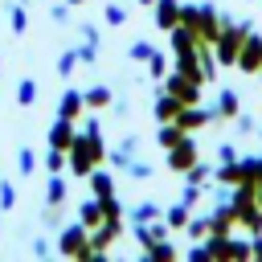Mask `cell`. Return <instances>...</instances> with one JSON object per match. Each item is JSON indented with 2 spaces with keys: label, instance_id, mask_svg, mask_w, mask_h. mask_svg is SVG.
<instances>
[{
  "label": "cell",
  "instance_id": "obj_1",
  "mask_svg": "<svg viewBox=\"0 0 262 262\" xmlns=\"http://www.w3.org/2000/svg\"><path fill=\"white\" fill-rule=\"evenodd\" d=\"M102 160H106L102 139H90V135H82V131H78V139H74V143H70V151H66V168H70L74 176H90Z\"/></svg>",
  "mask_w": 262,
  "mask_h": 262
},
{
  "label": "cell",
  "instance_id": "obj_2",
  "mask_svg": "<svg viewBox=\"0 0 262 262\" xmlns=\"http://www.w3.org/2000/svg\"><path fill=\"white\" fill-rule=\"evenodd\" d=\"M180 25H188L192 33H196V41H217V33H221V12L205 0V4H180Z\"/></svg>",
  "mask_w": 262,
  "mask_h": 262
},
{
  "label": "cell",
  "instance_id": "obj_3",
  "mask_svg": "<svg viewBox=\"0 0 262 262\" xmlns=\"http://www.w3.org/2000/svg\"><path fill=\"white\" fill-rule=\"evenodd\" d=\"M57 254L61 258H90V229L82 221H70L57 229Z\"/></svg>",
  "mask_w": 262,
  "mask_h": 262
},
{
  "label": "cell",
  "instance_id": "obj_4",
  "mask_svg": "<svg viewBox=\"0 0 262 262\" xmlns=\"http://www.w3.org/2000/svg\"><path fill=\"white\" fill-rule=\"evenodd\" d=\"M205 242H209L213 258H221V262H242V258H254L250 237H233V233H209Z\"/></svg>",
  "mask_w": 262,
  "mask_h": 262
},
{
  "label": "cell",
  "instance_id": "obj_5",
  "mask_svg": "<svg viewBox=\"0 0 262 262\" xmlns=\"http://www.w3.org/2000/svg\"><path fill=\"white\" fill-rule=\"evenodd\" d=\"M237 70L242 74H262V33L258 29L246 33V41L237 49Z\"/></svg>",
  "mask_w": 262,
  "mask_h": 262
},
{
  "label": "cell",
  "instance_id": "obj_6",
  "mask_svg": "<svg viewBox=\"0 0 262 262\" xmlns=\"http://www.w3.org/2000/svg\"><path fill=\"white\" fill-rule=\"evenodd\" d=\"M192 164H196V143H192V135H184V139L168 151V168H172V172H188Z\"/></svg>",
  "mask_w": 262,
  "mask_h": 262
},
{
  "label": "cell",
  "instance_id": "obj_7",
  "mask_svg": "<svg viewBox=\"0 0 262 262\" xmlns=\"http://www.w3.org/2000/svg\"><path fill=\"white\" fill-rule=\"evenodd\" d=\"M237 111H242L237 90H233V86H221V90H217V98H213V119L221 123V119H233Z\"/></svg>",
  "mask_w": 262,
  "mask_h": 262
},
{
  "label": "cell",
  "instance_id": "obj_8",
  "mask_svg": "<svg viewBox=\"0 0 262 262\" xmlns=\"http://www.w3.org/2000/svg\"><path fill=\"white\" fill-rule=\"evenodd\" d=\"M180 106H184V102H180L172 90L160 86V94H156V102H151V115H156V123H172V119L180 115Z\"/></svg>",
  "mask_w": 262,
  "mask_h": 262
},
{
  "label": "cell",
  "instance_id": "obj_9",
  "mask_svg": "<svg viewBox=\"0 0 262 262\" xmlns=\"http://www.w3.org/2000/svg\"><path fill=\"white\" fill-rule=\"evenodd\" d=\"M176 123H180L184 131H196V127H205V123H217V119H213V106H201V102H192V106H180Z\"/></svg>",
  "mask_w": 262,
  "mask_h": 262
},
{
  "label": "cell",
  "instance_id": "obj_10",
  "mask_svg": "<svg viewBox=\"0 0 262 262\" xmlns=\"http://www.w3.org/2000/svg\"><path fill=\"white\" fill-rule=\"evenodd\" d=\"M78 139V127H74V119H53V127H49V147H61V151H70V143Z\"/></svg>",
  "mask_w": 262,
  "mask_h": 262
},
{
  "label": "cell",
  "instance_id": "obj_11",
  "mask_svg": "<svg viewBox=\"0 0 262 262\" xmlns=\"http://www.w3.org/2000/svg\"><path fill=\"white\" fill-rule=\"evenodd\" d=\"M151 12H156V29H164V33H172L180 25V0H156Z\"/></svg>",
  "mask_w": 262,
  "mask_h": 262
},
{
  "label": "cell",
  "instance_id": "obj_12",
  "mask_svg": "<svg viewBox=\"0 0 262 262\" xmlns=\"http://www.w3.org/2000/svg\"><path fill=\"white\" fill-rule=\"evenodd\" d=\"M82 106H86V94H82V90H74V86L61 90V98H57V115H61V119H74V123H78V119H82Z\"/></svg>",
  "mask_w": 262,
  "mask_h": 262
},
{
  "label": "cell",
  "instance_id": "obj_13",
  "mask_svg": "<svg viewBox=\"0 0 262 262\" xmlns=\"http://www.w3.org/2000/svg\"><path fill=\"white\" fill-rule=\"evenodd\" d=\"M102 201L98 196H86V201H78V221L86 225V229H94V225H102Z\"/></svg>",
  "mask_w": 262,
  "mask_h": 262
},
{
  "label": "cell",
  "instance_id": "obj_14",
  "mask_svg": "<svg viewBox=\"0 0 262 262\" xmlns=\"http://www.w3.org/2000/svg\"><path fill=\"white\" fill-rule=\"evenodd\" d=\"M184 135H188V131H184V127H180V123L172 119V123H160V131H156V143H160L164 151H172V147H176V143H180Z\"/></svg>",
  "mask_w": 262,
  "mask_h": 262
},
{
  "label": "cell",
  "instance_id": "obj_15",
  "mask_svg": "<svg viewBox=\"0 0 262 262\" xmlns=\"http://www.w3.org/2000/svg\"><path fill=\"white\" fill-rule=\"evenodd\" d=\"M160 217H164V205H160V201H139V205L127 213L131 225H139V221H160Z\"/></svg>",
  "mask_w": 262,
  "mask_h": 262
},
{
  "label": "cell",
  "instance_id": "obj_16",
  "mask_svg": "<svg viewBox=\"0 0 262 262\" xmlns=\"http://www.w3.org/2000/svg\"><path fill=\"white\" fill-rule=\"evenodd\" d=\"M188 217H192V209H188L184 201H176V205H168V209H164V221H168V229H172V233H184Z\"/></svg>",
  "mask_w": 262,
  "mask_h": 262
},
{
  "label": "cell",
  "instance_id": "obj_17",
  "mask_svg": "<svg viewBox=\"0 0 262 262\" xmlns=\"http://www.w3.org/2000/svg\"><path fill=\"white\" fill-rule=\"evenodd\" d=\"M86 180H90V192H94V196H98V201H102V196H111V192H115V176H111V172H106V168H94V172H90V176H86Z\"/></svg>",
  "mask_w": 262,
  "mask_h": 262
},
{
  "label": "cell",
  "instance_id": "obj_18",
  "mask_svg": "<svg viewBox=\"0 0 262 262\" xmlns=\"http://www.w3.org/2000/svg\"><path fill=\"white\" fill-rule=\"evenodd\" d=\"M143 258H151V262H172V258H176V242H172V237H160V242H151V246L143 250Z\"/></svg>",
  "mask_w": 262,
  "mask_h": 262
},
{
  "label": "cell",
  "instance_id": "obj_19",
  "mask_svg": "<svg viewBox=\"0 0 262 262\" xmlns=\"http://www.w3.org/2000/svg\"><path fill=\"white\" fill-rule=\"evenodd\" d=\"M8 29H12L16 37L29 29V4H25V0H12V4H8Z\"/></svg>",
  "mask_w": 262,
  "mask_h": 262
},
{
  "label": "cell",
  "instance_id": "obj_20",
  "mask_svg": "<svg viewBox=\"0 0 262 262\" xmlns=\"http://www.w3.org/2000/svg\"><path fill=\"white\" fill-rule=\"evenodd\" d=\"M82 94H86V106H90V111H102V106L115 102V90H111V86H90V90H82Z\"/></svg>",
  "mask_w": 262,
  "mask_h": 262
},
{
  "label": "cell",
  "instance_id": "obj_21",
  "mask_svg": "<svg viewBox=\"0 0 262 262\" xmlns=\"http://www.w3.org/2000/svg\"><path fill=\"white\" fill-rule=\"evenodd\" d=\"M66 180H61V172H49V184H45V205H66Z\"/></svg>",
  "mask_w": 262,
  "mask_h": 262
},
{
  "label": "cell",
  "instance_id": "obj_22",
  "mask_svg": "<svg viewBox=\"0 0 262 262\" xmlns=\"http://www.w3.org/2000/svg\"><path fill=\"white\" fill-rule=\"evenodd\" d=\"M213 168H217L213 160H196V164L184 172V180H188V184H209V180H213Z\"/></svg>",
  "mask_w": 262,
  "mask_h": 262
},
{
  "label": "cell",
  "instance_id": "obj_23",
  "mask_svg": "<svg viewBox=\"0 0 262 262\" xmlns=\"http://www.w3.org/2000/svg\"><path fill=\"white\" fill-rule=\"evenodd\" d=\"M37 164H41V156H37L33 147H16V172H20V176H33Z\"/></svg>",
  "mask_w": 262,
  "mask_h": 262
},
{
  "label": "cell",
  "instance_id": "obj_24",
  "mask_svg": "<svg viewBox=\"0 0 262 262\" xmlns=\"http://www.w3.org/2000/svg\"><path fill=\"white\" fill-rule=\"evenodd\" d=\"M184 233H188L192 242H205V237L213 233V221H209V213H205V217H188V225H184Z\"/></svg>",
  "mask_w": 262,
  "mask_h": 262
},
{
  "label": "cell",
  "instance_id": "obj_25",
  "mask_svg": "<svg viewBox=\"0 0 262 262\" xmlns=\"http://www.w3.org/2000/svg\"><path fill=\"white\" fill-rule=\"evenodd\" d=\"M156 53H160V49H156L151 41H131V45H127V57H131V61H143V66H147Z\"/></svg>",
  "mask_w": 262,
  "mask_h": 262
},
{
  "label": "cell",
  "instance_id": "obj_26",
  "mask_svg": "<svg viewBox=\"0 0 262 262\" xmlns=\"http://www.w3.org/2000/svg\"><path fill=\"white\" fill-rule=\"evenodd\" d=\"M147 74H151V78H156V82H164V78H168V74H172V57H168V53H164V49H160V53H156V57H151V61H147Z\"/></svg>",
  "mask_w": 262,
  "mask_h": 262
},
{
  "label": "cell",
  "instance_id": "obj_27",
  "mask_svg": "<svg viewBox=\"0 0 262 262\" xmlns=\"http://www.w3.org/2000/svg\"><path fill=\"white\" fill-rule=\"evenodd\" d=\"M12 98H16V106H33V102H37V82H33V78H20Z\"/></svg>",
  "mask_w": 262,
  "mask_h": 262
},
{
  "label": "cell",
  "instance_id": "obj_28",
  "mask_svg": "<svg viewBox=\"0 0 262 262\" xmlns=\"http://www.w3.org/2000/svg\"><path fill=\"white\" fill-rule=\"evenodd\" d=\"M254 131H262L258 119H254L250 111H237V115H233V135H254Z\"/></svg>",
  "mask_w": 262,
  "mask_h": 262
},
{
  "label": "cell",
  "instance_id": "obj_29",
  "mask_svg": "<svg viewBox=\"0 0 262 262\" xmlns=\"http://www.w3.org/2000/svg\"><path fill=\"white\" fill-rule=\"evenodd\" d=\"M102 20H106L111 29H119V25H127V4H115V0H111V4L102 8Z\"/></svg>",
  "mask_w": 262,
  "mask_h": 262
},
{
  "label": "cell",
  "instance_id": "obj_30",
  "mask_svg": "<svg viewBox=\"0 0 262 262\" xmlns=\"http://www.w3.org/2000/svg\"><path fill=\"white\" fill-rule=\"evenodd\" d=\"M41 168H45V172H61V168H66V151H61V147H45Z\"/></svg>",
  "mask_w": 262,
  "mask_h": 262
},
{
  "label": "cell",
  "instance_id": "obj_31",
  "mask_svg": "<svg viewBox=\"0 0 262 262\" xmlns=\"http://www.w3.org/2000/svg\"><path fill=\"white\" fill-rule=\"evenodd\" d=\"M123 176H131V180H151V176H156V168H151L147 160H131V164L123 168Z\"/></svg>",
  "mask_w": 262,
  "mask_h": 262
},
{
  "label": "cell",
  "instance_id": "obj_32",
  "mask_svg": "<svg viewBox=\"0 0 262 262\" xmlns=\"http://www.w3.org/2000/svg\"><path fill=\"white\" fill-rule=\"evenodd\" d=\"M205 192H209V188H205V184H188V180H184V188H180V201H184V205H188V209H196V205H201V196H205Z\"/></svg>",
  "mask_w": 262,
  "mask_h": 262
},
{
  "label": "cell",
  "instance_id": "obj_33",
  "mask_svg": "<svg viewBox=\"0 0 262 262\" xmlns=\"http://www.w3.org/2000/svg\"><path fill=\"white\" fill-rule=\"evenodd\" d=\"M78 66H82V61H78V49H66V53L57 57V74H61V78H70Z\"/></svg>",
  "mask_w": 262,
  "mask_h": 262
},
{
  "label": "cell",
  "instance_id": "obj_34",
  "mask_svg": "<svg viewBox=\"0 0 262 262\" xmlns=\"http://www.w3.org/2000/svg\"><path fill=\"white\" fill-rule=\"evenodd\" d=\"M74 49H78V61H82V66H98V45H90V41H78Z\"/></svg>",
  "mask_w": 262,
  "mask_h": 262
},
{
  "label": "cell",
  "instance_id": "obj_35",
  "mask_svg": "<svg viewBox=\"0 0 262 262\" xmlns=\"http://www.w3.org/2000/svg\"><path fill=\"white\" fill-rule=\"evenodd\" d=\"M0 209H4V213L16 209V184H12V180H0Z\"/></svg>",
  "mask_w": 262,
  "mask_h": 262
},
{
  "label": "cell",
  "instance_id": "obj_36",
  "mask_svg": "<svg viewBox=\"0 0 262 262\" xmlns=\"http://www.w3.org/2000/svg\"><path fill=\"white\" fill-rule=\"evenodd\" d=\"M213 156H217V160H213V164H233V160H237V156H242V151H237V147H233V143H229V139H225V143H217V151H213Z\"/></svg>",
  "mask_w": 262,
  "mask_h": 262
},
{
  "label": "cell",
  "instance_id": "obj_37",
  "mask_svg": "<svg viewBox=\"0 0 262 262\" xmlns=\"http://www.w3.org/2000/svg\"><path fill=\"white\" fill-rule=\"evenodd\" d=\"M209 258H213L209 242H192V246H188V262H209Z\"/></svg>",
  "mask_w": 262,
  "mask_h": 262
},
{
  "label": "cell",
  "instance_id": "obj_38",
  "mask_svg": "<svg viewBox=\"0 0 262 262\" xmlns=\"http://www.w3.org/2000/svg\"><path fill=\"white\" fill-rule=\"evenodd\" d=\"M49 16H53L57 25H66V20H70V4H66V0H49Z\"/></svg>",
  "mask_w": 262,
  "mask_h": 262
},
{
  "label": "cell",
  "instance_id": "obj_39",
  "mask_svg": "<svg viewBox=\"0 0 262 262\" xmlns=\"http://www.w3.org/2000/svg\"><path fill=\"white\" fill-rule=\"evenodd\" d=\"M78 37H82V41H90V45H98V41H102L98 25H90V20H82V25H78Z\"/></svg>",
  "mask_w": 262,
  "mask_h": 262
},
{
  "label": "cell",
  "instance_id": "obj_40",
  "mask_svg": "<svg viewBox=\"0 0 262 262\" xmlns=\"http://www.w3.org/2000/svg\"><path fill=\"white\" fill-rule=\"evenodd\" d=\"M82 135H90V139H102V123H98V119L90 115V119L82 123Z\"/></svg>",
  "mask_w": 262,
  "mask_h": 262
},
{
  "label": "cell",
  "instance_id": "obj_41",
  "mask_svg": "<svg viewBox=\"0 0 262 262\" xmlns=\"http://www.w3.org/2000/svg\"><path fill=\"white\" fill-rule=\"evenodd\" d=\"M33 258H49V237H33Z\"/></svg>",
  "mask_w": 262,
  "mask_h": 262
},
{
  "label": "cell",
  "instance_id": "obj_42",
  "mask_svg": "<svg viewBox=\"0 0 262 262\" xmlns=\"http://www.w3.org/2000/svg\"><path fill=\"white\" fill-rule=\"evenodd\" d=\"M250 250H254V258L262 262V229H258V233H250Z\"/></svg>",
  "mask_w": 262,
  "mask_h": 262
},
{
  "label": "cell",
  "instance_id": "obj_43",
  "mask_svg": "<svg viewBox=\"0 0 262 262\" xmlns=\"http://www.w3.org/2000/svg\"><path fill=\"white\" fill-rule=\"evenodd\" d=\"M119 147H127V151H139V135H127V139H119Z\"/></svg>",
  "mask_w": 262,
  "mask_h": 262
},
{
  "label": "cell",
  "instance_id": "obj_44",
  "mask_svg": "<svg viewBox=\"0 0 262 262\" xmlns=\"http://www.w3.org/2000/svg\"><path fill=\"white\" fill-rule=\"evenodd\" d=\"M135 4H143V8H151V4H156V0H135Z\"/></svg>",
  "mask_w": 262,
  "mask_h": 262
},
{
  "label": "cell",
  "instance_id": "obj_45",
  "mask_svg": "<svg viewBox=\"0 0 262 262\" xmlns=\"http://www.w3.org/2000/svg\"><path fill=\"white\" fill-rule=\"evenodd\" d=\"M66 4H70V8H78V4H86V0H66Z\"/></svg>",
  "mask_w": 262,
  "mask_h": 262
},
{
  "label": "cell",
  "instance_id": "obj_46",
  "mask_svg": "<svg viewBox=\"0 0 262 262\" xmlns=\"http://www.w3.org/2000/svg\"><path fill=\"white\" fill-rule=\"evenodd\" d=\"M0 233H4V209H0Z\"/></svg>",
  "mask_w": 262,
  "mask_h": 262
},
{
  "label": "cell",
  "instance_id": "obj_47",
  "mask_svg": "<svg viewBox=\"0 0 262 262\" xmlns=\"http://www.w3.org/2000/svg\"><path fill=\"white\" fill-rule=\"evenodd\" d=\"M0 74H4V57H0Z\"/></svg>",
  "mask_w": 262,
  "mask_h": 262
},
{
  "label": "cell",
  "instance_id": "obj_48",
  "mask_svg": "<svg viewBox=\"0 0 262 262\" xmlns=\"http://www.w3.org/2000/svg\"><path fill=\"white\" fill-rule=\"evenodd\" d=\"M246 4H258V0H246Z\"/></svg>",
  "mask_w": 262,
  "mask_h": 262
},
{
  "label": "cell",
  "instance_id": "obj_49",
  "mask_svg": "<svg viewBox=\"0 0 262 262\" xmlns=\"http://www.w3.org/2000/svg\"><path fill=\"white\" fill-rule=\"evenodd\" d=\"M258 8H262V0H258Z\"/></svg>",
  "mask_w": 262,
  "mask_h": 262
},
{
  "label": "cell",
  "instance_id": "obj_50",
  "mask_svg": "<svg viewBox=\"0 0 262 262\" xmlns=\"http://www.w3.org/2000/svg\"><path fill=\"white\" fill-rule=\"evenodd\" d=\"M45 4H49V0H45Z\"/></svg>",
  "mask_w": 262,
  "mask_h": 262
}]
</instances>
